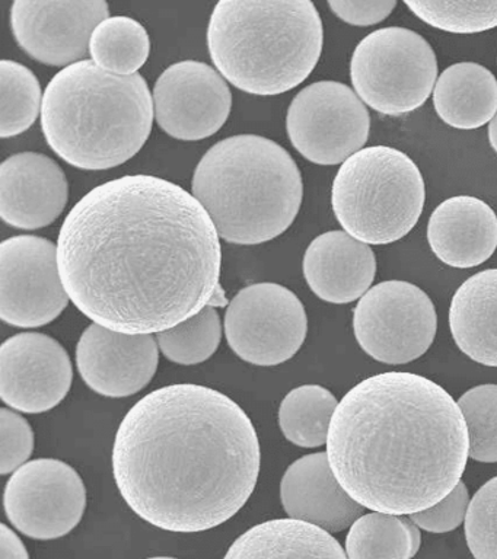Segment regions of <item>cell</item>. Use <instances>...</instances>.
I'll return each instance as SVG.
<instances>
[{
    "label": "cell",
    "instance_id": "83f0119b",
    "mask_svg": "<svg viewBox=\"0 0 497 559\" xmlns=\"http://www.w3.org/2000/svg\"><path fill=\"white\" fill-rule=\"evenodd\" d=\"M40 82L24 64L0 61V138L23 134L42 117Z\"/></svg>",
    "mask_w": 497,
    "mask_h": 559
},
{
    "label": "cell",
    "instance_id": "e0dca14e",
    "mask_svg": "<svg viewBox=\"0 0 497 559\" xmlns=\"http://www.w3.org/2000/svg\"><path fill=\"white\" fill-rule=\"evenodd\" d=\"M159 347L154 335H128L97 323L76 345V366L90 389L108 397L132 396L154 379Z\"/></svg>",
    "mask_w": 497,
    "mask_h": 559
},
{
    "label": "cell",
    "instance_id": "6da1fadb",
    "mask_svg": "<svg viewBox=\"0 0 497 559\" xmlns=\"http://www.w3.org/2000/svg\"><path fill=\"white\" fill-rule=\"evenodd\" d=\"M60 277L91 321L154 335L206 308L221 282V236L185 188L155 175L95 187L64 218Z\"/></svg>",
    "mask_w": 497,
    "mask_h": 559
},
{
    "label": "cell",
    "instance_id": "ffe728a7",
    "mask_svg": "<svg viewBox=\"0 0 497 559\" xmlns=\"http://www.w3.org/2000/svg\"><path fill=\"white\" fill-rule=\"evenodd\" d=\"M305 280L321 300L347 305L372 286L377 258L369 245L344 230L326 231L309 243L303 262Z\"/></svg>",
    "mask_w": 497,
    "mask_h": 559
},
{
    "label": "cell",
    "instance_id": "cb8c5ba5",
    "mask_svg": "<svg viewBox=\"0 0 497 559\" xmlns=\"http://www.w3.org/2000/svg\"><path fill=\"white\" fill-rule=\"evenodd\" d=\"M431 95L436 114L453 129H480L497 114L495 74L471 61L445 69Z\"/></svg>",
    "mask_w": 497,
    "mask_h": 559
},
{
    "label": "cell",
    "instance_id": "ba28073f",
    "mask_svg": "<svg viewBox=\"0 0 497 559\" xmlns=\"http://www.w3.org/2000/svg\"><path fill=\"white\" fill-rule=\"evenodd\" d=\"M351 79L365 105L383 116L400 117L421 108L434 94L438 59L421 34L388 26L357 44Z\"/></svg>",
    "mask_w": 497,
    "mask_h": 559
},
{
    "label": "cell",
    "instance_id": "d6986e66",
    "mask_svg": "<svg viewBox=\"0 0 497 559\" xmlns=\"http://www.w3.org/2000/svg\"><path fill=\"white\" fill-rule=\"evenodd\" d=\"M283 509L289 519L339 533L364 515L331 471L327 452L307 454L287 467L281 484Z\"/></svg>",
    "mask_w": 497,
    "mask_h": 559
},
{
    "label": "cell",
    "instance_id": "5bb4252c",
    "mask_svg": "<svg viewBox=\"0 0 497 559\" xmlns=\"http://www.w3.org/2000/svg\"><path fill=\"white\" fill-rule=\"evenodd\" d=\"M155 120L185 142L211 138L224 127L233 94L224 76L202 61L186 60L164 70L154 87Z\"/></svg>",
    "mask_w": 497,
    "mask_h": 559
},
{
    "label": "cell",
    "instance_id": "4fadbf2b",
    "mask_svg": "<svg viewBox=\"0 0 497 559\" xmlns=\"http://www.w3.org/2000/svg\"><path fill=\"white\" fill-rule=\"evenodd\" d=\"M60 277L58 245L40 236L20 235L0 245V318L8 325L38 328L68 308Z\"/></svg>",
    "mask_w": 497,
    "mask_h": 559
},
{
    "label": "cell",
    "instance_id": "4316f807",
    "mask_svg": "<svg viewBox=\"0 0 497 559\" xmlns=\"http://www.w3.org/2000/svg\"><path fill=\"white\" fill-rule=\"evenodd\" d=\"M339 402L329 389L318 384L295 388L279 408V426L283 436L299 448L313 449L327 444L330 424Z\"/></svg>",
    "mask_w": 497,
    "mask_h": 559
},
{
    "label": "cell",
    "instance_id": "d4e9b609",
    "mask_svg": "<svg viewBox=\"0 0 497 559\" xmlns=\"http://www.w3.org/2000/svg\"><path fill=\"white\" fill-rule=\"evenodd\" d=\"M421 544V531L410 518L374 511L352 524L346 554L348 559H413Z\"/></svg>",
    "mask_w": 497,
    "mask_h": 559
},
{
    "label": "cell",
    "instance_id": "8fae6325",
    "mask_svg": "<svg viewBox=\"0 0 497 559\" xmlns=\"http://www.w3.org/2000/svg\"><path fill=\"white\" fill-rule=\"evenodd\" d=\"M308 318L303 301L289 288L259 283L242 288L225 313L230 349L256 366H277L303 347Z\"/></svg>",
    "mask_w": 497,
    "mask_h": 559
},
{
    "label": "cell",
    "instance_id": "277c9868",
    "mask_svg": "<svg viewBox=\"0 0 497 559\" xmlns=\"http://www.w3.org/2000/svg\"><path fill=\"white\" fill-rule=\"evenodd\" d=\"M154 118L145 78L119 76L84 60L60 70L47 85L42 130L51 151L69 165L104 170L141 152Z\"/></svg>",
    "mask_w": 497,
    "mask_h": 559
},
{
    "label": "cell",
    "instance_id": "74e56055",
    "mask_svg": "<svg viewBox=\"0 0 497 559\" xmlns=\"http://www.w3.org/2000/svg\"><path fill=\"white\" fill-rule=\"evenodd\" d=\"M488 140H490L493 151L497 153V114L488 124Z\"/></svg>",
    "mask_w": 497,
    "mask_h": 559
},
{
    "label": "cell",
    "instance_id": "9a60e30c",
    "mask_svg": "<svg viewBox=\"0 0 497 559\" xmlns=\"http://www.w3.org/2000/svg\"><path fill=\"white\" fill-rule=\"evenodd\" d=\"M107 17L110 7L104 0H16L11 8V28L28 56L64 69L86 60L91 35Z\"/></svg>",
    "mask_w": 497,
    "mask_h": 559
},
{
    "label": "cell",
    "instance_id": "f546056e",
    "mask_svg": "<svg viewBox=\"0 0 497 559\" xmlns=\"http://www.w3.org/2000/svg\"><path fill=\"white\" fill-rule=\"evenodd\" d=\"M469 428L470 457L497 462V384H480L458 400Z\"/></svg>",
    "mask_w": 497,
    "mask_h": 559
},
{
    "label": "cell",
    "instance_id": "9c48e42d",
    "mask_svg": "<svg viewBox=\"0 0 497 559\" xmlns=\"http://www.w3.org/2000/svg\"><path fill=\"white\" fill-rule=\"evenodd\" d=\"M438 328L434 301L421 287L390 280L370 287L353 310L362 349L386 365H407L430 348Z\"/></svg>",
    "mask_w": 497,
    "mask_h": 559
},
{
    "label": "cell",
    "instance_id": "44dd1931",
    "mask_svg": "<svg viewBox=\"0 0 497 559\" xmlns=\"http://www.w3.org/2000/svg\"><path fill=\"white\" fill-rule=\"evenodd\" d=\"M427 242L453 269L482 265L497 249L496 212L477 197H451L431 213Z\"/></svg>",
    "mask_w": 497,
    "mask_h": 559
},
{
    "label": "cell",
    "instance_id": "5b68a950",
    "mask_svg": "<svg viewBox=\"0 0 497 559\" xmlns=\"http://www.w3.org/2000/svg\"><path fill=\"white\" fill-rule=\"evenodd\" d=\"M191 191L222 239L259 245L289 229L303 204L304 182L294 157L281 144L238 134L204 153Z\"/></svg>",
    "mask_w": 497,
    "mask_h": 559
},
{
    "label": "cell",
    "instance_id": "f35d334b",
    "mask_svg": "<svg viewBox=\"0 0 497 559\" xmlns=\"http://www.w3.org/2000/svg\"><path fill=\"white\" fill-rule=\"evenodd\" d=\"M147 559H178V558H171V557H155V558H147Z\"/></svg>",
    "mask_w": 497,
    "mask_h": 559
},
{
    "label": "cell",
    "instance_id": "4dcf8cb0",
    "mask_svg": "<svg viewBox=\"0 0 497 559\" xmlns=\"http://www.w3.org/2000/svg\"><path fill=\"white\" fill-rule=\"evenodd\" d=\"M417 17L451 34H478L497 26V2H405Z\"/></svg>",
    "mask_w": 497,
    "mask_h": 559
},
{
    "label": "cell",
    "instance_id": "836d02e7",
    "mask_svg": "<svg viewBox=\"0 0 497 559\" xmlns=\"http://www.w3.org/2000/svg\"><path fill=\"white\" fill-rule=\"evenodd\" d=\"M470 507L469 489L465 484H458L445 500L430 509L409 515L410 520L418 528L430 533H447L455 531L462 522H465L466 511Z\"/></svg>",
    "mask_w": 497,
    "mask_h": 559
},
{
    "label": "cell",
    "instance_id": "7a4b0ae2",
    "mask_svg": "<svg viewBox=\"0 0 497 559\" xmlns=\"http://www.w3.org/2000/svg\"><path fill=\"white\" fill-rule=\"evenodd\" d=\"M260 441L246 411L203 384L156 389L125 415L113 474L126 504L163 531L199 533L228 522L250 500Z\"/></svg>",
    "mask_w": 497,
    "mask_h": 559
},
{
    "label": "cell",
    "instance_id": "30bf717a",
    "mask_svg": "<svg viewBox=\"0 0 497 559\" xmlns=\"http://www.w3.org/2000/svg\"><path fill=\"white\" fill-rule=\"evenodd\" d=\"M364 100L344 83L321 81L304 87L287 109L292 146L317 165L344 164L369 139Z\"/></svg>",
    "mask_w": 497,
    "mask_h": 559
},
{
    "label": "cell",
    "instance_id": "3957f363",
    "mask_svg": "<svg viewBox=\"0 0 497 559\" xmlns=\"http://www.w3.org/2000/svg\"><path fill=\"white\" fill-rule=\"evenodd\" d=\"M327 456L344 491L365 509L412 515L461 483L469 428L440 384L388 371L365 379L339 402Z\"/></svg>",
    "mask_w": 497,
    "mask_h": 559
},
{
    "label": "cell",
    "instance_id": "f1b7e54d",
    "mask_svg": "<svg viewBox=\"0 0 497 559\" xmlns=\"http://www.w3.org/2000/svg\"><path fill=\"white\" fill-rule=\"evenodd\" d=\"M155 338L159 352L169 361L185 366L199 365L211 358L220 347L222 338L220 313L208 305L180 325L159 332Z\"/></svg>",
    "mask_w": 497,
    "mask_h": 559
},
{
    "label": "cell",
    "instance_id": "603a6c76",
    "mask_svg": "<svg viewBox=\"0 0 497 559\" xmlns=\"http://www.w3.org/2000/svg\"><path fill=\"white\" fill-rule=\"evenodd\" d=\"M224 559H348L324 528L294 519L257 524L230 545Z\"/></svg>",
    "mask_w": 497,
    "mask_h": 559
},
{
    "label": "cell",
    "instance_id": "d590c367",
    "mask_svg": "<svg viewBox=\"0 0 497 559\" xmlns=\"http://www.w3.org/2000/svg\"><path fill=\"white\" fill-rule=\"evenodd\" d=\"M0 542H2V559H29L28 550L25 548L23 540L16 536L12 528L8 527L7 524H0Z\"/></svg>",
    "mask_w": 497,
    "mask_h": 559
},
{
    "label": "cell",
    "instance_id": "1f68e13d",
    "mask_svg": "<svg viewBox=\"0 0 497 559\" xmlns=\"http://www.w3.org/2000/svg\"><path fill=\"white\" fill-rule=\"evenodd\" d=\"M465 539L475 559H497V476L487 480L470 501Z\"/></svg>",
    "mask_w": 497,
    "mask_h": 559
},
{
    "label": "cell",
    "instance_id": "8992f818",
    "mask_svg": "<svg viewBox=\"0 0 497 559\" xmlns=\"http://www.w3.org/2000/svg\"><path fill=\"white\" fill-rule=\"evenodd\" d=\"M322 44L321 16L309 0H222L209 20L213 64L251 95L285 94L307 81Z\"/></svg>",
    "mask_w": 497,
    "mask_h": 559
},
{
    "label": "cell",
    "instance_id": "8d00e7d4",
    "mask_svg": "<svg viewBox=\"0 0 497 559\" xmlns=\"http://www.w3.org/2000/svg\"><path fill=\"white\" fill-rule=\"evenodd\" d=\"M230 301L226 299L225 290L222 288L221 284L217 286L215 293H213L211 301H209V306L212 308H222V306L229 305Z\"/></svg>",
    "mask_w": 497,
    "mask_h": 559
},
{
    "label": "cell",
    "instance_id": "e575fe53",
    "mask_svg": "<svg viewBox=\"0 0 497 559\" xmlns=\"http://www.w3.org/2000/svg\"><path fill=\"white\" fill-rule=\"evenodd\" d=\"M331 11L348 25L370 26L387 20L397 7L395 0H368V2H329Z\"/></svg>",
    "mask_w": 497,
    "mask_h": 559
},
{
    "label": "cell",
    "instance_id": "7c38bea8",
    "mask_svg": "<svg viewBox=\"0 0 497 559\" xmlns=\"http://www.w3.org/2000/svg\"><path fill=\"white\" fill-rule=\"evenodd\" d=\"M12 526L37 540L67 536L86 509L81 475L58 459H36L21 466L7 483L3 496Z\"/></svg>",
    "mask_w": 497,
    "mask_h": 559
},
{
    "label": "cell",
    "instance_id": "ac0fdd59",
    "mask_svg": "<svg viewBox=\"0 0 497 559\" xmlns=\"http://www.w3.org/2000/svg\"><path fill=\"white\" fill-rule=\"evenodd\" d=\"M68 199L67 175L51 157L24 152L0 165V217L7 225L43 229L62 214Z\"/></svg>",
    "mask_w": 497,
    "mask_h": 559
},
{
    "label": "cell",
    "instance_id": "484cf974",
    "mask_svg": "<svg viewBox=\"0 0 497 559\" xmlns=\"http://www.w3.org/2000/svg\"><path fill=\"white\" fill-rule=\"evenodd\" d=\"M151 38L145 26L129 16H110L91 35V60L99 69L132 76L150 59Z\"/></svg>",
    "mask_w": 497,
    "mask_h": 559
},
{
    "label": "cell",
    "instance_id": "2e32d148",
    "mask_svg": "<svg viewBox=\"0 0 497 559\" xmlns=\"http://www.w3.org/2000/svg\"><path fill=\"white\" fill-rule=\"evenodd\" d=\"M73 367L62 344L49 335L24 332L0 348V396L12 409L42 414L71 391Z\"/></svg>",
    "mask_w": 497,
    "mask_h": 559
},
{
    "label": "cell",
    "instance_id": "7402d4cb",
    "mask_svg": "<svg viewBox=\"0 0 497 559\" xmlns=\"http://www.w3.org/2000/svg\"><path fill=\"white\" fill-rule=\"evenodd\" d=\"M449 328L465 356L497 367V269L465 280L452 297Z\"/></svg>",
    "mask_w": 497,
    "mask_h": 559
},
{
    "label": "cell",
    "instance_id": "52a82bcc",
    "mask_svg": "<svg viewBox=\"0 0 497 559\" xmlns=\"http://www.w3.org/2000/svg\"><path fill=\"white\" fill-rule=\"evenodd\" d=\"M426 200L418 166L388 146L362 148L340 166L331 188L335 218L366 245H390L417 225Z\"/></svg>",
    "mask_w": 497,
    "mask_h": 559
},
{
    "label": "cell",
    "instance_id": "d6a6232c",
    "mask_svg": "<svg viewBox=\"0 0 497 559\" xmlns=\"http://www.w3.org/2000/svg\"><path fill=\"white\" fill-rule=\"evenodd\" d=\"M34 432L27 419L12 409H0V474L19 471L32 457Z\"/></svg>",
    "mask_w": 497,
    "mask_h": 559
}]
</instances>
